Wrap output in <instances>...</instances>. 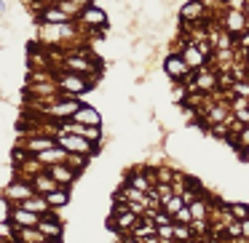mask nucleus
<instances>
[{"label": "nucleus", "instance_id": "obj_8", "mask_svg": "<svg viewBox=\"0 0 249 243\" xmlns=\"http://www.w3.org/2000/svg\"><path fill=\"white\" fill-rule=\"evenodd\" d=\"M30 195H35V190H33L30 182H14V184H8V187L3 190V198L11 200V203H22V200L30 198Z\"/></svg>", "mask_w": 249, "mask_h": 243}, {"label": "nucleus", "instance_id": "obj_7", "mask_svg": "<svg viewBox=\"0 0 249 243\" xmlns=\"http://www.w3.org/2000/svg\"><path fill=\"white\" fill-rule=\"evenodd\" d=\"M8 219H11V227H38V214H33V211H27L24 206L14 203L11 211H8Z\"/></svg>", "mask_w": 249, "mask_h": 243}, {"label": "nucleus", "instance_id": "obj_21", "mask_svg": "<svg viewBox=\"0 0 249 243\" xmlns=\"http://www.w3.org/2000/svg\"><path fill=\"white\" fill-rule=\"evenodd\" d=\"M161 200H163V209H166V214H177V211L185 206V200L179 198V195H174V193L169 195V198H161Z\"/></svg>", "mask_w": 249, "mask_h": 243}, {"label": "nucleus", "instance_id": "obj_11", "mask_svg": "<svg viewBox=\"0 0 249 243\" xmlns=\"http://www.w3.org/2000/svg\"><path fill=\"white\" fill-rule=\"evenodd\" d=\"M70 120L83 123V126H102V115H99V110L97 107H89V104H81V107H78V113L72 115Z\"/></svg>", "mask_w": 249, "mask_h": 243}, {"label": "nucleus", "instance_id": "obj_5", "mask_svg": "<svg viewBox=\"0 0 249 243\" xmlns=\"http://www.w3.org/2000/svg\"><path fill=\"white\" fill-rule=\"evenodd\" d=\"M206 16H212V14L201 0H185V6L179 8V19L185 24H196L198 19H206Z\"/></svg>", "mask_w": 249, "mask_h": 243}, {"label": "nucleus", "instance_id": "obj_40", "mask_svg": "<svg viewBox=\"0 0 249 243\" xmlns=\"http://www.w3.org/2000/svg\"><path fill=\"white\" fill-rule=\"evenodd\" d=\"M17 243H19V241H17Z\"/></svg>", "mask_w": 249, "mask_h": 243}, {"label": "nucleus", "instance_id": "obj_38", "mask_svg": "<svg viewBox=\"0 0 249 243\" xmlns=\"http://www.w3.org/2000/svg\"><path fill=\"white\" fill-rule=\"evenodd\" d=\"M40 3H43V6H54L56 0H40Z\"/></svg>", "mask_w": 249, "mask_h": 243}, {"label": "nucleus", "instance_id": "obj_9", "mask_svg": "<svg viewBox=\"0 0 249 243\" xmlns=\"http://www.w3.org/2000/svg\"><path fill=\"white\" fill-rule=\"evenodd\" d=\"M179 56H182V62L188 65V70H201V67H206V59H204V54H201L198 49H196L193 43H185V46H179V51H177Z\"/></svg>", "mask_w": 249, "mask_h": 243}, {"label": "nucleus", "instance_id": "obj_3", "mask_svg": "<svg viewBox=\"0 0 249 243\" xmlns=\"http://www.w3.org/2000/svg\"><path fill=\"white\" fill-rule=\"evenodd\" d=\"M78 107H81V102H78L75 97H65V94H59V97L54 99V104L49 107V118H54L56 123H59V120H70L72 115L78 113Z\"/></svg>", "mask_w": 249, "mask_h": 243}, {"label": "nucleus", "instance_id": "obj_28", "mask_svg": "<svg viewBox=\"0 0 249 243\" xmlns=\"http://www.w3.org/2000/svg\"><path fill=\"white\" fill-rule=\"evenodd\" d=\"M233 118H236V123L249 126V110L247 107H244V110H233Z\"/></svg>", "mask_w": 249, "mask_h": 243}, {"label": "nucleus", "instance_id": "obj_32", "mask_svg": "<svg viewBox=\"0 0 249 243\" xmlns=\"http://www.w3.org/2000/svg\"><path fill=\"white\" fill-rule=\"evenodd\" d=\"M72 3H75V6L81 8V11H83L86 6H94V0H72Z\"/></svg>", "mask_w": 249, "mask_h": 243}, {"label": "nucleus", "instance_id": "obj_37", "mask_svg": "<svg viewBox=\"0 0 249 243\" xmlns=\"http://www.w3.org/2000/svg\"><path fill=\"white\" fill-rule=\"evenodd\" d=\"M241 158H244V161H247V163H249V147H244V152H241Z\"/></svg>", "mask_w": 249, "mask_h": 243}, {"label": "nucleus", "instance_id": "obj_16", "mask_svg": "<svg viewBox=\"0 0 249 243\" xmlns=\"http://www.w3.org/2000/svg\"><path fill=\"white\" fill-rule=\"evenodd\" d=\"M14 235H17L19 243H40L43 241V235H40V230H35V227H11Z\"/></svg>", "mask_w": 249, "mask_h": 243}, {"label": "nucleus", "instance_id": "obj_31", "mask_svg": "<svg viewBox=\"0 0 249 243\" xmlns=\"http://www.w3.org/2000/svg\"><path fill=\"white\" fill-rule=\"evenodd\" d=\"M158 179H161L163 184L172 182V174H169V168H158Z\"/></svg>", "mask_w": 249, "mask_h": 243}, {"label": "nucleus", "instance_id": "obj_30", "mask_svg": "<svg viewBox=\"0 0 249 243\" xmlns=\"http://www.w3.org/2000/svg\"><path fill=\"white\" fill-rule=\"evenodd\" d=\"M156 193H158V198H169V195H172V187H169V184H158Z\"/></svg>", "mask_w": 249, "mask_h": 243}, {"label": "nucleus", "instance_id": "obj_19", "mask_svg": "<svg viewBox=\"0 0 249 243\" xmlns=\"http://www.w3.org/2000/svg\"><path fill=\"white\" fill-rule=\"evenodd\" d=\"M19 206H24V209L33 211V214H40V211H46V206H49V203H46V198H35V195H30V198L22 200Z\"/></svg>", "mask_w": 249, "mask_h": 243}, {"label": "nucleus", "instance_id": "obj_4", "mask_svg": "<svg viewBox=\"0 0 249 243\" xmlns=\"http://www.w3.org/2000/svg\"><path fill=\"white\" fill-rule=\"evenodd\" d=\"M220 27L225 30L228 35H241L244 30H247V16H244V11L241 8H228L225 14L220 16Z\"/></svg>", "mask_w": 249, "mask_h": 243}, {"label": "nucleus", "instance_id": "obj_22", "mask_svg": "<svg viewBox=\"0 0 249 243\" xmlns=\"http://www.w3.org/2000/svg\"><path fill=\"white\" fill-rule=\"evenodd\" d=\"M188 209H190V214H193V219H206V203L204 200H190Z\"/></svg>", "mask_w": 249, "mask_h": 243}, {"label": "nucleus", "instance_id": "obj_2", "mask_svg": "<svg viewBox=\"0 0 249 243\" xmlns=\"http://www.w3.org/2000/svg\"><path fill=\"white\" fill-rule=\"evenodd\" d=\"M56 145H59L62 150H67V152H81V155H91V152L99 150V145L83 139V136H75V134H65V131H59Z\"/></svg>", "mask_w": 249, "mask_h": 243}, {"label": "nucleus", "instance_id": "obj_20", "mask_svg": "<svg viewBox=\"0 0 249 243\" xmlns=\"http://www.w3.org/2000/svg\"><path fill=\"white\" fill-rule=\"evenodd\" d=\"M65 163L72 168V171H81V168H86V155H81V152H67V158H65Z\"/></svg>", "mask_w": 249, "mask_h": 243}, {"label": "nucleus", "instance_id": "obj_29", "mask_svg": "<svg viewBox=\"0 0 249 243\" xmlns=\"http://www.w3.org/2000/svg\"><path fill=\"white\" fill-rule=\"evenodd\" d=\"M236 142H238V145H244V147H249V126H244V129L236 134Z\"/></svg>", "mask_w": 249, "mask_h": 243}, {"label": "nucleus", "instance_id": "obj_34", "mask_svg": "<svg viewBox=\"0 0 249 243\" xmlns=\"http://www.w3.org/2000/svg\"><path fill=\"white\" fill-rule=\"evenodd\" d=\"M228 232H231L233 238H238V235H241V225H231V230H228Z\"/></svg>", "mask_w": 249, "mask_h": 243}, {"label": "nucleus", "instance_id": "obj_14", "mask_svg": "<svg viewBox=\"0 0 249 243\" xmlns=\"http://www.w3.org/2000/svg\"><path fill=\"white\" fill-rule=\"evenodd\" d=\"M27 152H33V155H38V152H43V150H49V147H56V139L54 136H33V139H27Z\"/></svg>", "mask_w": 249, "mask_h": 243}, {"label": "nucleus", "instance_id": "obj_36", "mask_svg": "<svg viewBox=\"0 0 249 243\" xmlns=\"http://www.w3.org/2000/svg\"><path fill=\"white\" fill-rule=\"evenodd\" d=\"M241 11H244V16L249 19V0H247V3H244V6H241Z\"/></svg>", "mask_w": 249, "mask_h": 243}, {"label": "nucleus", "instance_id": "obj_24", "mask_svg": "<svg viewBox=\"0 0 249 243\" xmlns=\"http://www.w3.org/2000/svg\"><path fill=\"white\" fill-rule=\"evenodd\" d=\"M228 211H231V216H236V219H249V206H244V203L228 206Z\"/></svg>", "mask_w": 249, "mask_h": 243}, {"label": "nucleus", "instance_id": "obj_1", "mask_svg": "<svg viewBox=\"0 0 249 243\" xmlns=\"http://www.w3.org/2000/svg\"><path fill=\"white\" fill-rule=\"evenodd\" d=\"M56 86H59V94H65V97H81V94L91 91L94 83L86 81L83 75H75V72L59 70V75H56Z\"/></svg>", "mask_w": 249, "mask_h": 243}, {"label": "nucleus", "instance_id": "obj_25", "mask_svg": "<svg viewBox=\"0 0 249 243\" xmlns=\"http://www.w3.org/2000/svg\"><path fill=\"white\" fill-rule=\"evenodd\" d=\"M231 94L233 97H247L249 99V81H236L231 86Z\"/></svg>", "mask_w": 249, "mask_h": 243}, {"label": "nucleus", "instance_id": "obj_27", "mask_svg": "<svg viewBox=\"0 0 249 243\" xmlns=\"http://www.w3.org/2000/svg\"><path fill=\"white\" fill-rule=\"evenodd\" d=\"M172 227H174V238H177V241H182V243L190 241V230H188L185 225H177V222H174Z\"/></svg>", "mask_w": 249, "mask_h": 243}, {"label": "nucleus", "instance_id": "obj_18", "mask_svg": "<svg viewBox=\"0 0 249 243\" xmlns=\"http://www.w3.org/2000/svg\"><path fill=\"white\" fill-rule=\"evenodd\" d=\"M43 198H46V203H49V206H54V209H56V206H67L70 193H65L62 187H56V190H51V193H46Z\"/></svg>", "mask_w": 249, "mask_h": 243}, {"label": "nucleus", "instance_id": "obj_10", "mask_svg": "<svg viewBox=\"0 0 249 243\" xmlns=\"http://www.w3.org/2000/svg\"><path fill=\"white\" fill-rule=\"evenodd\" d=\"M46 171H49V177L54 179L59 187H62V184H72V182H75V177H78V171H72L67 163H51Z\"/></svg>", "mask_w": 249, "mask_h": 243}, {"label": "nucleus", "instance_id": "obj_13", "mask_svg": "<svg viewBox=\"0 0 249 243\" xmlns=\"http://www.w3.org/2000/svg\"><path fill=\"white\" fill-rule=\"evenodd\" d=\"M40 22H46V24H65V22H72V19L67 16L59 6H46L43 11L38 14V24Z\"/></svg>", "mask_w": 249, "mask_h": 243}, {"label": "nucleus", "instance_id": "obj_15", "mask_svg": "<svg viewBox=\"0 0 249 243\" xmlns=\"http://www.w3.org/2000/svg\"><path fill=\"white\" fill-rule=\"evenodd\" d=\"M110 225H113L115 230H129V227H137V225H140V219H137L134 211L126 209V211H121V214H115Z\"/></svg>", "mask_w": 249, "mask_h": 243}, {"label": "nucleus", "instance_id": "obj_23", "mask_svg": "<svg viewBox=\"0 0 249 243\" xmlns=\"http://www.w3.org/2000/svg\"><path fill=\"white\" fill-rule=\"evenodd\" d=\"M190 219H193V214H190V209L188 206H182V209L177 211V214L172 216V225L177 222V225H190Z\"/></svg>", "mask_w": 249, "mask_h": 243}, {"label": "nucleus", "instance_id": "obj_6", "mask_svg": "<svg viewBox=\"0 0 249 243\" xmlns=\"http://www.w3.org/2000/svg\"><path fill=\"white\" fill-rule=\"evenodd\" d=\"M163 72H166L174 83H179L188 75V65L182 62V56H179L177 51H172V54H166V59H163Z\"/></svg>", "mask_w": 249, "mask_h": 243}, {"label": "nucleus", "instance_id": "obj_17", "mask_svg": "<svg viewBox=\"0 0 249 243\" xmlns=\"http://www.w3.org/2000/svg\"><path fill=\"white\" fill-rule=\"evenodd\" d=\"M30 184H33V190H35V193H43V195H46V193H51V190H56V187H59V184H56L54 179L49 177V174H35V179H33Z\"/></svg>", "mask_w": 249, "mask_h": 243}, {"label": "nucleus", "instance_id": "obj_26", "mask_svg": "<svg viewBox=\"0 0 249 243\" xmlns=\"http://www.w3.org/2000/svg\"><path fill=\"white\" fill-rule=\"evenodd\" d=\"M129 184H131L134 190H142V193H147V190H150V184H147V179L142 177V174H131Z\"/></svg>", "mask_w": 249, "mask_h": 243}, {"label": "nucleus", "instance_id": "obj_39", "mask_svg": "<svg viewBox=\"0 0 249 243\" xmlns=\"http://www.w3.org/2000/svg\"><path fill=\"white\" fill-rule=\"evenodd\" d=\"M40 243H43V241H40ZM51 243H59V241H51Z\"/></svg>", "mask_w": 249, "mask_h": 243}, {"label": "nucleus", "instance_id": "obj_33", "mask_svg": "<svg viewBox=\"0 0 249 243\" xmlns=\"http://www.w3.org/2000/svg\"><path fill=\"white\" fill-rule=\"evenodd\" d=\"M241 235L249 238V219H241Z\"/></svg>", "mask_w": 249, "mask_h": 243}, {"label": "nucleus", "instance_id": "obj_35", "mask_svg": "<svg viewBox=\"0 0 249 243\" xmlns=\"http://www.w3.org/2000/svg\"><path fill=\"white\" fill-rule=\"evenodd\" d=\"M8 11V3H6V0H0V19H3V14H6Z\"/></svg>", "mask_w": 249, "mask_h": 243}, {"label": "nucleus", "instance_id": "obj_12", "mask_svg": "<svg viewBox=\"0 0 249 243\" xmlns=\"http://www.w3.org/2000/svg\"><path fill=\"white\" fill-rule=\"evenodd\" d=\"M38 230L49 241H59V235H62V225L56 222L54 214H46V219H38Z\"/></svg>", "mask_w": 249, "mask_h": 243}]
</instances>
